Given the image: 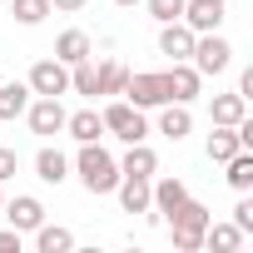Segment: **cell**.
<instances>
[{"instance_id":"23","label":"cell","mask_w":253,"mask_h":253,"mask_svg":"<svg viewBox=\"0 0 253 253\" xmlns=\"http://www.w3.org/2000/svg\"><path fill=\"white\" fill-rule=\"evenodd\" d=\"M35 248H40V253H70V248H75V233L60 228V223H40V228H35Z\"/></svg>"},{"instance_id":"34","label":"cell","mask_w":253,"mask_h":253,"mask_svg":"<svg viewBox=\"0 0 253 253\" xmlns=\"http://www.w3.org/2000/svg\"><path fill=\"white\" fill-rule=\"evenodd\" d=\"M0 209H5V199H0Z\"/></svg>"},{"instance_id":"28","label":"cell","mask_w":253,"mask_h":253,"mask_svg":"<svg viewBox=\"0 0 253 253\" xmlns=\"http://www.w3.org/2000/svg\"><path fill=\"white\" fill-rule=\"evenodd\" d=\"M233 228H238L243 238H253V199H248V194L233 204Z\"/></svg>"},{"instance_id":"10","label":"cell","mask_w":253,"mask_h":253,"mask_svg":"<svg viewBox=\"0 0 253 253\" xmlns=\"http://www.w3.org/2000/svg\"><path fill=\"white\" fill-rule=\"evenodd\" d=\"M159 134H164V139H174V144L194 134V114H189V104H174V99H169V104H159Z\"/></svg>"},{"instance_id":"25","label":"cell","mask_w":253,"mask_h":253,"mask_svg":"<svg viewBox=\"0 0 253 253\" xmlns=\"http://www.w3.org/2000/svg\"><path fill=\"white\" fill-rule=\"evenodd\" d=\"M10 10H15V20H20V25H45L50 0H10Z\"/></svg>"},{"instance_id":"18","label":"cell","mask_w":253,"mask_h":253,"mask_svg":"<svg viewBox=\"0 0 253 253\" xmlns=\"http://www.w3.org/2000/svg\"><path fill=\"white\" fill-rule=\"evenodd\" d=\"M248 238L233 228V223H213L209 218V228H204V248H213V253H238Z\"/></svg>"},{"instance_id":"6","label":"cell","mask_w":253,"mask_h":253,"mask_svg":"<svg viewBox=\"0 0 253 253\" xmlns=\"http://www.w3.org/2000/svg\"><path fill=\"white\" fill-rule=\"evenodd\" d=\"M25 124H30V134L50 139V134H65V104L55 94H35L25 104Z\"/></svg>"},{"instance_id":"16","label":"cell","mask_w":253,"mask_h":253,"mask_svg":"<svg viewBox=\"0 0 253 253\" xmlns=\"http://www.w3.org/2000/svg\"><path fill=\"white\" fill-rule=\"evenodd\" d=\"M94 55V40L84 35V30H65L60 40H55V60L60 65H80V60H89Z\"/></svg>"},{"instance_id":"5","label":"cell","mask_w":253,"mask_h":253,"mask_svg":"<svg viewBox=\"0 0 253 253\" xmlns=\"http://www.w3.org/2000/svg\"><path fill=\"white\" fill-rule=\"evenodd\" d=\"M189 65H194L199 75H223V70L233 65V45H228V40H223L218 30H209V35H194Z\"/></svg>"},{"instance_id":"8","label":"cell","mask_w":253,"mask_h":253,"mask_svg":"<svg viewBox=\"0 0 253 253\" xmlns=\"http://www.w3.org/2000/svg\"><path fill=\"white\" fill-rule=\"evenodd\" d=\"M0 213H5V223H10V228H20V233H35V228L45 223V204H40L35 194H15Z\"/></svg>"},{"instance_id":"4","label":"cell","mask_w":253,"mask_h":253,"mask_svg":"<svg viewBox=\"0 0 253 253\" xmlns=\"http://www.w3.org/2000/svg\"><path fill=\"white\" fill-rule=\"evenodd\" d=\"M124 99H129L134 109L169 104V75L164 70H129V80H124Z\"/></svg>"},{"instance_id":"27","label":"cell","mask_w":253,"mask_h":253,"mask_svg":"<svg viewBox=\"0 0 253 253\" xmlns=\"http://www.w3.org/2000/svg\"><path fill=\"white\" fill-rule=\"evenodd\" d=\"M149 20H159V25L184 20V0H149Z\"/></svg>"},{"instance_id":"33","label":"cell","mask_w":253,"mask_h":253,"mask_svg":"<svg viewBox=\"0 0 253 253\" xmlns=\"http://www.w3.org/2000/svg\"><path fill=\"white\" fill-rule=\"evenodd\" d=\"M213 5H228V0H213Z\"/></svg>"},{"instance_id":"1","label":"cell","mask_w":253,"mask_h":253,"mask_svg":"<svg viewBox=\"0 0 253 253\" xmlns=\"http://www.w3.org/2000/svg\"><path fill=\"white\" fill-rule=\"evenodd\" d=\"M75 174H80V184H84L89 194H114V184H119V164L99 149V139H94V144H80Z\"/></svg>"},{"instance_id":"31","label":"cell","mask_w":253,"mask_h":253,"mask_svg":"<svg viewBox=\"0 0 253 253\" xmlns=\"http://www.w3.org/2000/svg\"><path fill=\"white\" fill-rule=\"evenodd\" d=\"M89 0H50V10H65V15H75V10H84Z\"/></svg>"},{"instance_id":"15","label":"cell","mask_w":253,"mask_h":253,"mask_svg":"<svg viewBox=\"0 0 253 253\" xmlns=\"http://www.w3.org/2000/svg\"><path fill=\"white\" fill-rule=\"evenodd\" d=\"M119 174H134V179H154L159 174V154L139 139V144H129V154L119 159Z\"/></svg>"},{"instance_id":"17","label":"cell","mask_w":253,"mask_h":253,"mask_svg":"<svg viewBox=\"0 0 253 253\" xmlns=\"http://www.w3.org/2000/svg\"><path fill=\"white\" fill-rule=\"evenodd\" d=\"M35 179H40V184H55V189H60V184L70 179V159H65L60 149H50V144H45V149L35 154Z\"/></svg>"},{"instance_id":"24","label":"cell","mask_w":253,"mask_h":253,"mask_svg":"<svg viewBox=\"0 0 253 253\" xmlns=\"http://www.w3.org/2000/svg\"><path fill=\"white\" fill-rule=\"evenodd\" d=\"M248 114V99L233 89V94H213V124H238Z\"/></svg>"},{"instance_id":"9","label":"cell","mask_w":253,"mask_h":253,"mask_svg":"<svg viewBox=\"0 0 253 253\" xmlns=\"http://www.w3.org/2000/svg\"><path fill=\"white\" fill-rule=\"evenodd\" d=\"M164 75H169V99H174V104H194V99H199L204 75H199L189 60H174V70H164Z\"/></svg>"},{"instance_id":"29","label":"cell","mask_w":253,"mask_h":253,"mask_svg":"<svg viewBox=\"0 0 253 253\" xmlns=\"http://www.w3.org/2000/svg\"><path fill=\"white\" fill-rule=\"evenodd\" d=\"M15 169H20V154H15V149H0V184L15 179Z\"/></svg>"},{"instance_id":"3","label":"cell","mask_w":253,"mask_h":253,"mask_svg":"<svg viewBox=\"0 0 253 253\" xmlns=\"http://www.w3.org/2000/svg\"><path fill=\"white\" fill-rule=\"evenodd\" d=\"M99 119H104V134H114V139H124V144H139V139H149L144 109H134L129 99H114V104H104V109H99Z\"/></svg>"},{"instance_id":"2","label":"cell","mask_w":253,"mask_h":253,"mask_svg":"<svg viewBox=\"0 0 253 253\" xmlns=\"http://www.w3.org/2000/svg\"><path fill=\"white\" fill-rule=\"evenodd\" d=\"M209 209L199 204V199H184L174 213H169V233H174V248L179 253H199L204 248V228H209Z\"/></svg>"},{"instance_id":"12","label":"cell","mask_w":253,"mask_h":253,"mask_svg":"<svg viewBox=\"0 0 253 253\" xmlns=\"http://www.w3.org/2000/svg\"><path fill=\"white\" fill-rule=\"evenodd\" d=\"M189 50H194V30H189L184 20L159 25V55H169V60H189Z\"/></svg>"},{"instance_id":"19","label":"cell","mask_w":253,"mask_h":253,"mask_svg":"<svg viewBox=\"0 0 253 253\" xmlns=\"http://www.w3.org/2000/svg\"><path fill=\"white\" fill-rule=\"evenodd\" d=\"M204 149H209V159H213V164H223V159H233L243 144H238V129H233V124H213V134H209V144H204Z\"/></svg>"},{"instance_id":"22","label":"cell","mask_w":253,"mask_h":253,"mask_svg":"<svg viewBox=\"0 0 253 253\" xmlns=\"http://www.w3.org/2000/svg\"><path fill=\"white\" fill-rule=\"evenodd\" d=\"M223 169H228V174H223V179H228V189H238V194H248V189H253V154H248V149H238L233 159H223Z\"/></svg>"},{"instance_id":"11","label":"cell","mask_w":253,"mask_h":253,"mask_svg":"<svg viewBox=\"0 0 253 253\" xmlns=\"http://www.w3.org/2000/svg\"><path fill=\"white\" fill-rule=\"evenodd\" d=\"M184 25L194 35H209L223 25V5H213V0H184Z\"/></svg>"},{"instance_id":"35","label":"cell","mask_w":253,"mask_h":253,"mask_svg":"<svg viewBox=\"0 0 253 253\" xmlns=\"http://www.w3.org/2000/svg\"><path fill=\"white\" fill-rule=\"evenodd\" d=\"M0 5H5V0H0Z\"/></svg>"},{"instance_id":"32","label":"cell","mask_w":253,"mask_h":253,"mask_svg":"<svg viewBox=\"0 0 253 253\" xmlns=\"http://www.w3.org/2000/svg\"><path fill=\"white\" fill-rule=\"evenodd\" d=\"M114 5H139V0H114Z\"/></svg>"},{"instance_id":"21","label":"cell","mask_w":253,"mask_h":253,"mask_svg":"<svg viewBox=\"0 0 253 253\" xmlns=\"http://www.w3.org/2000/svg\"><path fill=\"white\" fill-rule=\"evenodd\" d=\"M30 99H35V94H30V84H20V80L0 84V119H20Z\"/></svg>"},{"instance_id":"13","label":"cell","mask_w":253,"mask_h":253,"mask_svg":"<svg viewBox=\"0 0 253 253\" xmlns=\"http://www.w3.org/2000/svg\"><path fill=\"white\" fill-rule=\"evenodd\" d=\"M65 134L75 144H94V139H104V119L94 109H75V114H65Z\"/></svg>"},{"instance_id":"14","label":"cell","mask_w":253,"mask_h":253,"mask_svg":"<svg viewBox=\"0 0 253 253\" xmlns=\"http://www.w3.org/2000/svg\"><path fill=\"white\" fill-rule=\"evenodd\" d=\"M114 194H119L124 213H149V179H134V174H119Z\"/></svg>"},{"instance_id":"26","label":"cell","mask_w":253,"mask_h":253,"mask_svg":"<svg viewBox=\"0 0 253 253\" xmlns=\"http://www.w3.org/2000/svg\"><path fill=\"white\" fill-rule=\"evenodd\" d=\"M70 89L75 94H94V55L80 60V65H70Z\"/></svg>"},{"instance_id":"20","label":"cell","mask_w":253,"mask_h":253,"mask_svg":"<svg viewBox=\"0 0 253 253\" xmlns=\"http://www.w3.org/2000/svg\"><path fill=\"white\" fill-rule=\"evenodd\" d=\"M124 80H129V70L119 60H99L94 65V94H124Z\"/></svg>"},{"instance_id":"30","label":"cell","mask_w":253,"mask_h":253,"mask_svg":"<svg viewBox=\"0 0 253 253\" xmlns=\"http://www.w3.org/2000/svg\"><path fill=\"white\" fill-rule=\"evenodd\" d=\"M0 253H20V228H0Z\"/></svg>"},{"instance_id":"7","label":"cell","mask_w":253,"mask_h":253,"mask_svg":"<svg viewBox=\"0 0 253 253\" xmlns=\"http://www.w3.org/2000/svg\"><path fill=\"white\" fill-rule=\"evenodd\" d=\"M25 84H30V94H55L60 99V94H70V65H60L55 55L50 60H35Z\"/></svg>"}]
</instances>
